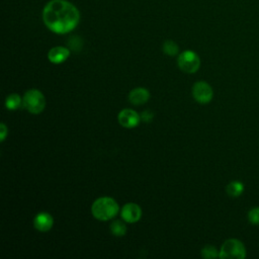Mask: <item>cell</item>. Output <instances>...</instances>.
I'll return each mask as SVG.
<instances>
[{"mask_svg": "<svg viewBox=\"0 0 259 259\" xmlns=\"http://www.w3.org/2000/svg\"><path fill=\"white\" fill-rule=\"evenodd\" d=\"M42 20L51 31L64 34L76 28L80 21V12L67 0H51L44 7Z\"/></svg>", "mask_w": 259, "mask_h": 259, "instance_id": "6da1fadb", "label": "cell"}, {"mask_svg": "<svg viewBox=\"0 0 259 259\" xmlns=\"http://www.w3.org/2000/svg\"><path fill=\"white\" fill-rule=\"evenodd\" d=\"M119 211V205L115 199L108 196H102L95 199L91 206L92 215L98 221H109Z\"/></svg>", "mask_w": 259, "mask_h": 259, "instance_id": "7a4b0ae2", "label": "cell"}, {"mask_svg": "<svg viewBox=\"0 0 259 259\" xmlns=\"http://www.w3.org/2000/svg\"><path fill=\"white\" fill-rule=\"evenodd\" d=\"M247 250L244 243L236 238L226 240L220 249L221 259H244Z\"/></svg>", "mask_w": 259, "mask_h": 259, "instance_id": "3957f363", "label": "cell"}, {"mask_svg": "<svg viewBox=\"0 0 259 259\" xmlns=\"http://www.w3.org/2000/svg\"><path fill=\"white\" fill-rule=\"evenodd\" d=\"M22 105L28 112L38 114L42 112L46 107V97L38 89H29L22 97Z\"/></svg>", "mask_w": 259, "mask_h": 259, "instance_id": "277c9868", "label": "cell"}, {"mask_svg": "<svg viewBox=\"0 0 259 259\" xmlns=\"http://www.w3.org/2000/svg\"><path fill=\"white\" fill-rule=\"evenodd\" d=\"M177 65L182 72L193 74L200 67V58L195 52L187 50L178 55Z\"/></svg>", "mask_w": 259, "mask_h": 259, "instance_id": "5b68a950", "label": "cell"}, {"mask_svg": "<svg viewBox=\"0 0 259 259\" xmlns=\"http://www.w3.org/2000/svg\"><path fill=\"white\" fill-rule=\"evenodd\" d=\"M191 93L193 98L200 104H206L213 97L212 87L205 81H197L193 84Z\"/></svg>", "mask_w": 259, "mask_h": 259, "instance_id": "8992f818", "label": "cell"}, {"mask_svg": "<svg viewBox=\"0 0 259 259\" xmlns=\"http://www.w3.org/2000/svg\"><path fill=\"white\" fill-rule=\"evenodd\" d=\"M117 120L121 126L125 128H134L140 123L141 115L134 109L124 108L119 111Z\"/></svg>", "mask_w": 259, "mask_h": 259, "instance_id": "52a82bcc", "label": "cell"}, {"mask_svg": "<svg viewBox=\"0 0 259 259\" xmlns=\"http://www.w3.org/2000/svg\"><path fill=\"white\" fill-rule=\"evenodd\" d=\"M120 217L125 223L134 224L140 221L142 217V208L135 202L125 203L120 210Z\"/></svg>", "mask_w": 259, "mask_h": 259, "instance_id": "ba28073f", "label": "cell"}, {"mask_svg": "<svg viewBox=\"0 0 259 259\" xmlns=\"http://www.w3.org/2000/svg\"><path fill=\"white\" fill-rule=\"evenodd\" d=\"M54 219L47 211L38 212L33 219V227L39 232H48L53 228Z\"/></svg>", "mask_w": 259, "mask_h": 259, "instance_id": "9c48e42d", "label": "cell"}, {"mask_svg": "<svg viewBox=\"0 0 259 259\" xmlns=\"http://www.w3.org/2000/svg\"><path fill=\"white\" fill-rule=\"evenodd\" d=\"M150 99V92L144 87H136L128 93V101L134 105H143Z\"/></svg>", "mask_w": 259, "mask_h": 259, "instance_id": "30bf717a", "label": "cell"}, {"mask_svg": "<svg viewBox=\"0 0 259 259\" xmlns=\"http://www.w3.org/2000/svg\"><path fill=\"white\" fill-rule=\"evenodd\" d=\"M69 56H70V50L62 46L54 47L48 53L49 61L57 65L65 62L69 58Z\"/></svg>", "mask_w": 259, "mask_h": 259, "instance_id": "8fae6325", "label": "cell"}, {"mask_svg": "<svg viewBox=\"0 0 259 259\" xmlns=\"http://www.w3.org/2000/svg\"><path fill=\"white\" fill-rule=\"evenodd\" d=\"M245 190L244 184L239 180H233L226 186L227 194L231 197H239L243 194Z\"/></svg>", "mask_w": 259, "mask_h": 259, "instance_id": "7c38bea8", "label": "cell"}, {"mask_svg": "<svg viewBox=\"0 0 259 259\" xmlns=\"http://www.w3.org/2000/svg\"><path fill=\"white\" fill-rule=\"evenodd\" d=\"M109 229L110 233L115 237H122L126 234L127 231L125 224L120 220H114L113 222H111Z\"/></svg>", "mask_w": 259, "mask_h": 259, "instance_id": "4fadbf2b", "label": "cell"}, {"mask_svg": "<svg viewBox=\"0 0 259 259\" xmlns=\"http://www.w3.org/2000/svg\"><path fill=\"white\" fill-rule=\"evenodd\" d=\"M22 104V97L19 94L12 93L5 99V107L9 110H15Z\"/></svg>", "mask_w": 259, "mask_h": 259, "instance_id": "5bb4252c", "label": "cell"}, {"mask_svg": "<svg viewBox=\"0 0 259 259\" xmlns=\"http://www.w3.org/2000/svg\"><path fill=\"white\" fill-rule=\"evenodd\" d=\"M163 52L168 55V56H176L179 52V47L178 45L174 41V40H171V39H167L164 41L163 44Z\"/></svg>", "mask_w": 259, "mask_h": 259, "instance_id": "9a60e30c", "label": "cell"}, {"mask_svg": "<svg viewBox=\"0 0 259 259\" xmlns=\"http://www.w3.org/2000/svg\"><path fill=\"white\" fill-rule=\"evenodd\" d=\"M201 256L205 259H213L220 258V250H218L212 245H206L201 249Z\"/></svg>", "mask_w": 259, "mask_h": 259, "instance_id": "2e32d148", "label": "cell"}, {"mask_svg": "<svg viewBox=\"0 0 259 259\" xmlns=\"http://www.w3.org/2000/svg\"><path fill=\"white\" fill-rule=\"evenodd\" d=\"M247 219L251 225L259 226V206H253L247 213Z\"/></svg>", "mask_w": 259, "mask_h": 259, "instance_id": "e0dca14e", "label": "cell"}, {"mask_svg": "<svg viewBox=\"0 0 259 259\" xmlns=\"http://www.w3.org/2000/svg\"><path fill=\"white\" fill-rule=\"evenodd\" d=\"M82 39L78 36V35H74V36H71L69 38V41H68V45H69V48L75 52H78L81 50L82 48Z\"/></svg>", "mask_w": 259, "mask_h": 259, "instance_id": "ac0fdd59", "label": "cell"}, {"mask_svg": "<svg viewBox=\"0 0 259 259\" xmlns=\"http://www.w3.org/2000/svg\"><path fill=\"white\" fill-rule=\"evenodd\" d=\"M154 117V113L150 110H144L142 113H141V119L145 122H150Z\"/></svg>", "mask_w": 259, "mask_h": 259, "instance_id": "d6986e66", "label": "cell"}, {"mask_svg": "<svg viewBox=\"0 0 259 259\" xmlns=\"http://www.w3.org/2000/svg\"><path fill=\"white\" fill-rule=\"evenodd\" d=\"M8 135V128L4 122L0 123V141L4 142Z\"/></svg>", "mask_w": 259, "mask_h": 259, "instance_id": "ffe728a7", "label": "cell"}]
</instances>
